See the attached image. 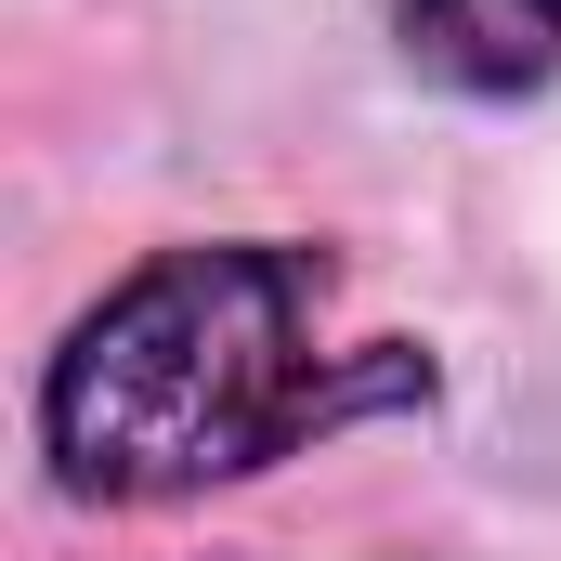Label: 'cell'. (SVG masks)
<instances>
[{
  "instance_id": "2",
  "label": "cell",
  "mask_w": 561,
  "mask_h": 561,
  "mask_svg": "<svg viewBox=\"0 0 561 561\" xmlns=\"http://www.w3.org/2000/svg\"><path fill=\"white\" fill-rule=\"evenodd\" d=\"M405 39L457 92H536L561 66V0H405Z\"/></svg>"
},
{
  "instance_id": "1",
  "label": "cell",
  "mask_w": 561,
  "mask_h": 561,
  "mask_svg": "<svg viewBox=\"0 0 561 561\" xmlns=\"http://www.w3.org/2000/svg\"><path fill=\"white\" fill-rule=\"evenodd\" d=\"M327 275L300 249H170L53 353V457L79 496H196L327 431Z\"/></svg>"
}]
</instances>
